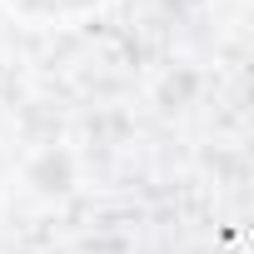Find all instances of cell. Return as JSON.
Instances as JSON below:
<instances>
[{
	"instance_id": "obj_1",
	"label": "cell",
	"mask_w": 254,
	"mask_h": 254,
	"mask_svg": "<svg viewBox=\"0 0 254 254\" xmlns=\"http://www.w3.org/2000/svg\"><path fill=\"white\" fill-rule=\"evenodd\" d=\"M20 5H30V10H80V5H90V0H20Z\"/></svg>"
}]
</instances>
